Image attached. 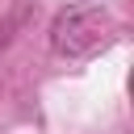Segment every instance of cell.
I'll return each mask as SVG.
<instances>
[{"label":"cell","mask_w":134,"mask_h":134,"mask_svg":"<svg viewBox=\"0 0 134 134\" xmlns=\"http://www.w3.org/2000/svg\"><path fill=\"white\" fill-rule=\"evenodd\" d=\"M117 38V21L100 4H71L50 21V50L63 59H92Z\"/></svg>","instance_id":"obj_1"},{"label":"cell","mask_w":134,"mask_h":134,"mask_svg":"<svg viewBox=\"0 0 134 134\" xmlns=\"http://www.w3.org/2000/svg\"><path fill=\"white\" fill-rule=\"evenodd\" d=\"M17 25H21V13H13V17H8L4 25H0V50H4L8 42H13V29H17Z\"/></svg>","instance_id":"obj_2"}]
</instances>
